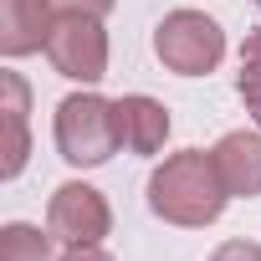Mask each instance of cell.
I'll use <instances>...</instances> for the list:
<instances>
[{
	"mask_svg": "<svg viewBox=\"0 0 261 261\" xmlns=\"http://www.w3.org/2000/svg\"><path fill=\"white\" fill-rule=\"evenodd\" d=\"M225 200H230V190L215 169V154H205V149L169 154L149 179V205L169 225H210L225 210Z\"/></svg>",
	"mask_w": 261,
	"mask_h": 261,
	"instance_id": "6da1fadb",
	"label": "cell"
},
{
	"mask_svg": "<svg viewBox=\"0 0 261 261\" xmlns=\"http://www.w3.org/2000/svg\"><path fill=\"white\" fill-rule=\"evenodd\" d=\"M118 108L97 92H72L62 97L57 108V149L67 164L77 169H92V164H108L113 149H118Z\"/></svg>",
	"mask_w": 261,
	"mask_h": 261,
	"instance_id": "7a4b0ae2",
	"label": "cell"
},
{
	"mask_svg": "<svg viewBox=\"0 0 261 261\" xmlns=\"http://www.w3.org/2000/svg\"><path fill=\"white\" fill-rule=\"evenodd\" d=\"M154 51L169 72L179 77H205L220 67L225 57V31L205 16V11H169L154 31Z\"/></svg>",
	"mask_w": 261,
	"mask_h": 261,
	"instance_id": "3957f363",
	"label": "cell"
},
{
	"mask_svg": "<svg viewBox=\"0 0 261 261\" xmlns=\"http://www.w3.org/2000/svg\"><path fill=\"white\" fill-rule=\"evenodd\" d=\"M46 57L62 77L72 82H97L108 77V36L97 16H57L46 36Z\"/></svg>",
	"mask_w": 261,
	"mask_h": 261,
	"instance_id": "277c9868",
	"label": "cell"
},
{
	"mask_svg": "<svg viewBox=\"0 0 261 261\" xmlns=\"http://www.w3.org/2000/svg\"><path fill=\"white\" fill-rule=\"evenodd\" d=\"M113 215H108V200L92 190V185H62L51 195V210H46V230L62 241V246H97L108 236Z\"/></svg>",
	"mask_w": 261,
	"mask_h": 261,
	"instance_id": "5b68a950",
	"label": "cell"
},
{
	"mask_svg": "<svg viewBox=\"0 0 261 261\" xmlns=\"http://www.w3.org/2000/svg\"><path fill=\"white\" fill-rule=\"evenodd\" d=\"M51 21H57V11L46 0H0V51L6 57L41 51L51 36Z\"/></svg>",
	"mask_w": 261,
	"mask_h": 261,
	"instance_id": "8992f818",
	"label": "cell"
},
{
	"mask_svg": "<svg viewBox=\"0 0 261 261\" xmlns=\"http://www.w3.org/2000/svg\"><path fill=\"white\" fill-rule=\"evenodd\" d=\"M113 108H118V139H123V149H134V154H159L164 149V139H169L164 102H154L144 92H128Z\"/></svg>",
	"mask_w": 261,
	"mask_h": 261,
	"instance_id": "52a82bcc",
	"label": "cell"
},
{
	"mask_svg": "<svg viewBox=\"0 0 261 261\" xmlns=\"http://www.w3.org/2000/svg\"><path fill=\"white\" fill-rule=\"evenodd\" d=\"M210 154H215V169L230 195H241V200L261 195V134H225Z\"/></svg>",
	"mask_w": 261,
	"mask_h": 261,
	"instance_id": "ba28073f",
	"label": "cell"
},
{
	"mask_svg": "<svg viewBox=\"0 0 261 261\" xmlns=\"http://www.w3.org/2000/svg\"><path fill=\"white\" fill-rule=\"evenodd\" d=\"M0 97H6V164H0V174L6 179H16L21 169H26V154H31V139H26V102H31V92H26V82H21V72H0Z\"/></svg>",
	"mask_w": 261,
	"mask_h": 261,
	"instance_id": "9c48e42d",
	"label": "cell"
},
{
	"mask_svg": "<svg viewBox=\"0 0 261 261\" xmlns=\"http://www.w3.org/2000/svg\"><path fill=\"white\" fill-rule=\"evenodd\" d=\"M236 92H241L246 113H251L256 128H261V21H256V31H251L246 46H241V77H236Z\"/></svg>",
	"mask_w": 261,
	"mask_h": 261,
	"instance_id": "30bf717a",
	"label": "cell"
},
{
	"mask_svg": "<svg viewBox=\"0 0 261 261\" xmlns=\"http://www.w3.org/2000/svg\"><path fill=\"white\" fill-rule=\"evenodd\" d=\"M0 261H51V236L36 225H6L0 230Z\"/></svg>",
	"mask_w": 261,
	"mask_h": 261,
	"instance_id": "8fae6325",
	"label": "cell"
},
{
	"mask_svg": "<svg viewBox=\"0 0 261 261\" xmlns=\"http://www.w3.org/2000/svg\"><path fill=\"white\" fill-rule=\"evenodd\" d=\"M46 6H51L57 16H97V21H102L118 0H46Z\"/></svg>",
	"mask_w": 261,
	"mask_h": 261,
	"instance_id": "7c38bea8",
	"label": "cell"
},
{
	"mask_svg": "<svg viewBox=\"0 0 261 261\" xmlns=\"http://www.w3.org/2000/svg\"><path fill=\"white\" fill-rule=\"evenodd\" d=\"M210 261H261V246L256 241H225Z\"/></svg>",
	"mask_w": 261,
	"mask_h": 261,
	"instance_id": "4fadbf2b",
	"label": "cell"
},
{
	"mask_svg": "<svg viewBox=\"0 0 261 261\" xmlns=\"http://www.w3.org/2000/svg\"><path fill=\"white\" fill-rule=\"evenodd\" d=\"M62 261H113L108 251H97V246H67V256Z\"/></svg>",
	"mask_w": 261,
	"mask_h": 261,
	"instance_id": "5bb4252c",
	"label": "cell"
}]
</instances>
